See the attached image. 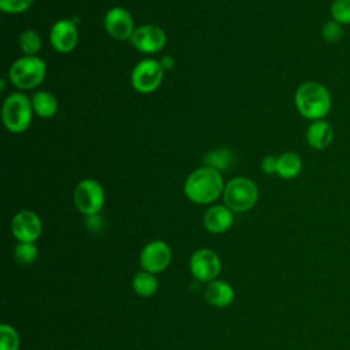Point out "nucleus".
Segmentation results:
<instances>
[{"label":"nucleus","mask_w":350,"mask_h":350,"mask_svg":"<svg viewBox=\"0 0 350 350\" xmlns=\"http://www.w3.org/2000/svg\"><path fill=\"white\" fill-rule=\"evenodd\" d=\"M299 115L310 122L325 119L332 108V97L325 85L317 81L302 82L294 94Z\"/></svg>","instance_id":"1"},{"label":"nucleus","mask_w":350,"mask_h":350,"mask_svg":"<svg viewBox=\"0 0 350 350\" xmlns=\"http://www.w3.org/2000/svg\"><path fill=\"white\" fill-rule=\"evenodd\" d=\"M224 191V182L220 171L212 167H202L193 171L185 182L186 197L196 204H209Z\"/></svg>","instance_id":"2"},{"label":"nucleus","mask_w":350,"mask_h":350,"mask_svg":"<svg viewBox=\"0 0 350 350\" xmlns=\"http://www.w3.org/2000/svg\"><path fill=\"white\" fill-rule=\"evenodd\" d=\"M33 112L31 100L26 94L19 92L11 93L3 103V123L8 131L22 133L30 126Z\"/></svg>","instance_id":"3"},{"label":"nucleus","mask_w":350,"mask_h":350,"mask_svg":"<svg viewBox=\"0 0 350 350\" xmlns=\"http://www.w3.org/2000/svg\"><path fill=\"white\" fill-rule=\"evenodd\" d=\"M46 64L38 56H23L16 59L8 71L10 81L19 89L37 88L45 78Z\"/></svg>","instance_id":"4"},{"label":"nucleus","mask_w":350,"mask_h":350,"mask_svg":"<svg viewBox=\"0 0 350 350\" xmlns=\"http://www.w3.org/2000/svg\"><path fill=\"white\" fill-rule=\"evenodd\" d=\"M258 198L256 183L245 176L232 178L223 191L224 205L235 212H245L254 206Z\"/></svg>","instance_id":"5"},{"label":"nucleus","mask_w":350,"mask_h":350,"mask_svg":"<svg viewBox=\"0 0 350 350\" xmlns=\"http://www.w3.org/2000/svg\"><path fill=\"white\" fill-rule=\"evenodd\" d=\"M104 189L94 179L81 180L74 190V204L86 216H96L104 206Z\"/></svg>","instance_id":"6"},{"label":"nucleus","mask_w":350,"mask_h":350,"mask_svg":"<svg viewBox=\"0 0 350 350\" xmlns=\"http://www.w3.org/2000/svg\"><path fill=\"white\" fill-rule=\"evenodd\" d=\"M163 77L164 70L160 62L144 59L131 71V85L137 92L148 94L160 86Z\"/></svg>","instance_id":"7"},{"label":"nucleus","mask_w":350,"mask_h":350,"mask_svg":"<svg viewBox=\"0 0 350 350\" xmlns=\"http://www.w3.org/2000/svg\"><path fill=\"white\" fill-rule=\"evenodd\" d=\"M221 268L219 256L211 249H198L190 257L191 275L200 282H212Z\"/></svg>","instance_id":"8"},{"label":"nucleus","mask_w":350,"mask_h":350,"mask_svg":"<svg viewBox=\"0 0 350 350\" xmlns=\"http://www.w3.org/2000/svg\"><path fill=\"white\" fill-rule=\"evenodd\" d=\"M171 249L163 241H152L141 250L139 264L144 271L157 273L164 271L171 262Z\"/></svg>","instance_id":"9"},{"label":"nucleus","mask_w":350,"mask_h":350,"mask_svg":"<svg viewBox=\"0 0 350 350\" xmlns=\"http://www.w3.org/2000/svg\"><path fill=\"white\" fill-rule=\"evenodd\" d=\"M130 40L139 52L156 53L164 48L167 36L164 30L156 25H144L134 30Z\"/></svg>","instance_id":"10"},{"label":"nucleus","mask_w":350,"mask_h":350,"mask_svg":"<svg viewBox=\"0 0 350 350\" xmlns=\"http://www.w3.org/2000/svg\"><path fill=\"white\" fill-rule=\"evenodd\" d=\"M11 231L19 242H33L38 239L42 224L38 215L33 211L23 209L18 212L11 221Z\"/></svg>","instance_id":"11"},{"label":"nucleus","mask_w":350,"mask_h":350,"mask_svg":"<svg viewBox=\"0 0 350 350\" xmlns=\"http://www.w3.org/2000/svg\"><path fill=\"white\" fill-rule=\"evenodd\" d=\"M104 29L115 40L131 38L134 33V21L130 12L122 7H113L104 16Z\"/></svg>","instance_id":"12"},{"label":"nucleus","mask_w":350,"mask_h":350,"mask_svg":"<svg viewBox=\"0 0 350 350\" xmlns=\"http://www.w3.org/2000/svg\"><path fill=\"white\" fill-rule=\"evenodd\" d=\"M49 41L55 51L68 53L75 49L78 44V29L70 19L57 21L49 33Z\"/></svg>","instance_id":"13"},{"label":"nucleus","mask_w":350,"mask_h":350,"mask_svg":"<svg viewBox=\"0 0 350 350\" xmlns=\"http://www.w3.org/2000/svg\"><path fill=\"white\" fill-rule=\"evenodd\" d=\"M334 129L331 123L325 119H319L310 122L306 129V142L314 150L327 149L334 141Z\"/></svg>","instance_id":"14"},{"label":"nucleus","mask_w":350,"mask_h":350,"mask_svg":"<svg viewBox=\"0 0 350 350\" xmlns=\"http://www.w3.org/2000/svg\"><path fill=\"white\" fill-rule=\"evenodd\" d=\"M234 221L232 211L226 205H213L211 206L202 219L205 230L213 234H220L227 231Z\"/></svg>","instance_id":"15"},{"label":"nucleus","mask_w":350,"mask_h":350,"mask_svg":"<svg viewBox=\"0 0 350 350\" xmlns=\"http://www.w3.org/2000/svg\"><path fill=\"white\" fill-rule=\"evenodd\" d=\"M205 299L217 308L228 306L234 299V288L224 280H212L205 288Z\"/></svg>","instance_id":"16"},{"label":"nucleus","mask_w":350,"mask_h":350,"mask_svg":"<svg viewBox=\"0 0 350 350\" xmlns=\"http://www.w3.org/2000/svg\"><path fill=\"white\" fill-rule=\"evenodd\" d=\"M302 170V159L295 152H284L276 157V174L282 179H293Z\"/></svg>","instance_id":"17"},{"label":"nucleus","mask_w":350,"mask_h":350,"mask_svg":"<svg viewBox=\"0 0 350 350\" xmlns=\"http://www.w3.org/2000/svg\"><path fill=\"white\" fill-rule=\"evenodd\" d=\"M31 107L37 116L49 119L57 112V98L51 92L40 90L33 94Z\"/></svg>","instance_id":"18"},{"label":"nucleus","mask_w":350,"mask_h":350,"mask_svg":"<svg viewBox=\"0 0 350 350\" xmlns=\"http://www.w3.org/2000/svg\"><path fill=\"white\" fill-rule=\"evenodd\" d=\"M157 279L153 273L141 271L133 278V288L141 297H150L157 291Z\"/></svg>","instance_id":"19"},{"label":"nucleus","mask_w":350,"mask_h":350,"mask_svg":"<svg viewBox=\"0 0 350 350\" xmlns=\"http://www.w3.org/2000/svg\"><path fill=\"white\" fill-rule=\"evenodd\" d=\"M41 44L40 34L33 29L25 30L19 37V46L26 56H36L41 49Z\"/></svg>","instance_id":"20"},{"label":"nucleus","mask_w":350,"mask_h":350,"mask_svg":"<svg viewBox=\"0 0 350 350\" xmlns=\"http://www.w3.org/2000/svg\"><path fill=\"white\" fill-rule=\"evenodd\" d=\"M232 161V153L227 149H220V150H213L209 152L204 156V163L206 167H212L217 171L226 170Z\"/></svg>","instance_id":"21"},{"label":"nucleus","mask_w":350,"mask_h":350,"mask_svg":"<svg viewBox=\"0 0 350 350\" xmlns=\"http://www.w3.org/2000/svg\"><path fill=\"white\" fill-rule=\"evenodd\" d=\"M37 254L38 252L33 242H19L14 250V257L16 262L21 265H29L34 262L37 258Z\"/></svg>","instance_id":"22"},{"label":"nucleus","mask_w":350,"mask_h":350,"mask_svg":"<svg viewBox=\"0 0 350 350\" xmlns=\"http://www.w3.org/2000/svg\"><path fill=\"white\" fill-rule=\"evenodd\" d=\"M331 19L342 23L343 26L350 25V0H332L329 5Z\"/></svg>","instance_id":"23"},{"label":"nucleus","mask_w":350,"mask_h":350,"mask_svg":"<svg viewBox=\"0 0 350 350\" xmlns=\"http://www.w3.org/2000/svg\"><path fill=\"white\" fill-rule=\"evenodd\" d=\"M345 36V26L334 19L327 21L321 27V37L329 44L339 42Z\"/></svg>","instance_id":"24"},{"label":"nucleus","mask_w":350,"mask_h":350,"mask_svg":"<svg viewBox=\"0 0 350 350\" xmlns=\"http://www.w3.org/2000/svg\"><path fill=\"white\" fill-rule=\"evenodd\" d=\"M19 336L14 327L8 324L0 325V350H18Z\"/></svg>","instance_id":"25"},{"label":"nucleus","mask_w":350,"mask_h":350,"mask_svg":"<svg viewBox=\"0 0 350 350\" xmlns=\"http://www.w3.org/2000/svg\"><path fill=\"white\" fill-rule=\"evenodd\" d=\"M34 0H0V10L7 14L25 12L31 7Z\"/></svg>","instance_id":"26"},{"label":"nucleus","mask_w":350,"mask_h":350,"mask_svg":"<svg viewBox=\"0 0 350 350\" xmlns=\"http://www.w3.org/2000/svg\"><path fill=\"white\" fill-rule=\"evenodd\" d=\"M261 170L268 174V175H272V174H276V157L275 156H267L262 161H261Z\"/></svg>","instance_id":"27"},{"label":"nucleus","mask_w":350,"mask_h":350,"mask_svg":"<svg viewBox=\"0 0 350 350\" xmlns=\"http://www.w3.org/2000/svg\"><path fill=\"white\" fill-rule=\"evenodd\" d=\"M160 64H161L163 70H164V71H167V70H171V68L174 67V64H175V60L172 59V56L167 55V56H163V57H161V60H160Z\"/></svg>","instance_id":"28"}]
</instances>
